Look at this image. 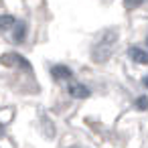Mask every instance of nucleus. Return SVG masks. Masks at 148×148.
I'll return each instance as SVG.
<instances>
[{
	"label": "nucleus",
	"instance_id": "5",
	"mask_svg": "<svg viewBox=\"0 0 148 148\" xmlns=\"http://www.w3.org/2000/svg\"><path fill=\"white\" fill-rule=\"evenodd\" d=\"M69 93L73 97H87L89 95V89L85 85H81V83H71L69 85Z\"/></svg>",
	"mask_w": 148,
	"mask_h": 148
},
{
	"label": "nucleus",
	"instance_id": "9",
	"mask_svg": "<svg viewBox=\"0 0 148 148\" xmlns=\"http://www.w3.org/2000/svg\"><path fill=\"white\" fill-rule=\"evenodd\" d=\"M144 2V0H126V6L128 8H136V6H140Z\"/></svg>",
	"mask_w": 148,
	"mask_h": 148
},
{
	"label": "nucleus",
	"instance_id": "3",
	"mask_svg": "<svg viewBox=\"0 0 148 148\" xmlns=\"http://www.w3.org/2000/svg\"><path fill=\"white\" fill-rule=\"evenodd\" d=\"M130 57H132L136 63H140V65H146V63H148V53L142 51V49H138V47H132V49H130Z\"/></svg>",
	"mask_w": 148,
	"mask_h": 148
},
{
	"label": "nucleus",
	"instance_id": "4",
	"mask_svg": "<svg viewBox=\"0 0 148 148\" xmlns=\"http://www.w3.org/2000/svg\"><path fill=\"white\" fill-rule=\"evenodd\" d=\"M51 73L55 79H71V69H67L65 65H55L51 69Z\"/></svg>",
	"mask_w": 148,
	"mask_h": 148
},
{
	"label": "nucleus",
	"instance_id": "11",
	"mask_svg": "<svg viewBox=\"0 0 148 148\" xmlns=\"http://www.w3.org/2000/svg\"><path fill=\"white\" fill-rule=\"evenodd\" d=\"M146 43H148V41H146Z\"/></svg>",
	"mask_w": 148,
	"mask_h": 148
},
{
	"label": "nucleus",
	"instance_id": "8",
	"mask_svg": "<svg viewBox=\"0 0 148 148\" xmlns=\"http://www.w3.org/2000/svg\"><path fill=\"white\" fill-rule=\"evenodd\" d=\"M136 108H138V110H146V108H148V97H144V95L138 97V99H136Z\"/></svg>",
	"mask_w": 148,
	"mask_h": 148
},
{
	"label": "nucleus",
	"instance_id": "10",
	"mask_svg": "<svg viewBox=\"0 0 148 148\" xmlns=\"http://www.w3.org/2000/svg\"><path fill=\"white\" fill-rule=\"evenodd\" d=\"M144 85H146V87H148V75H146V77H144Z\"/></svg>",
	"mask_w": 148,
	"mask_h": 148
},
{
	"label": "nucleus",
	"instance_id": "1",
	"mask_svg": "<svg viewBox=\"0 0 148 148\" xmlns=\"http://www.w3.org/2000/svg\"><path fill=\"white\" fill-rule=\"evenodd\" d=\"M116 39H118V35L114 31H110L101 37V41L93 47V61L95 63H103V61L110 59V55L114 51V45H116Z\"/></svg>",
	"mask_w": 148,
	"mask_h": 148
},
{
	"label": "nucleus",
	"instance_id": "2",
	"mask_svg": "<svg viewBox=\"0 0 148 148\" xmlns=\"http://www.w3.org/2000/svg\"><path fill=\"white\" fill-rule=\"evenodd\" d=\"M0 63L2 65H6V67H12V65H21V67H25V69H29V63L23 59V57H18V55H14V53H6L2 59H0Z\"/></svg>",
	"mask_w": 148,
	"mask_h": 148
},
{
	"label": "nucleus",
	"instance_id": "6",
	"mask_svg": "<svg viewBox=\"0 0 148 148\" xmlns=\"http://www.w3.org/2000/svg\"><path fill=\"white\" fill-rule=\"evenodd\" d=\"M16 25V21L10 16V14H2L0 16V31L6 33V31H12V27Z\"/></svg>",
	"mask_w": 148,
	"mask_h": 148
},
{
	"label": "nucleus",
	"instance_id": "7",
	"mask_svg": "<svg viewBox=\"0 0 148 148\" xmlns=\"http://www.w3.org/2000/svg\"><path fill=\"white\" fill-rule=\"evenodd\" d=\"M12 29H14V35H12L14 43H23V41H25V35H27V27H25L23 23H16Z\"/></svg>",
	"mask_w": 148,
	"mask_h": 148
}]
</instances>
